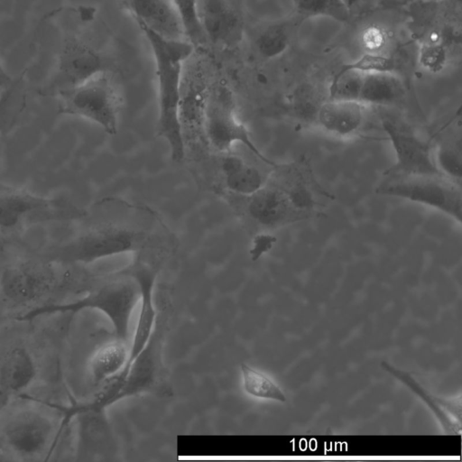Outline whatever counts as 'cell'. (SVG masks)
<instances>
[{"mask_svg": "<svg viewBox=\"0 0 462 462\" xmlns=\"http://www.w3.org/2000/svg\"><path fill=\"white\" fill-rule=\"evenodd\" d=\"M70 313V309H58L0 320V409L20 397L73 407L60 370Z\"/></svg>", "mask_w": 462, "mask_h": 462, "instance_id": "1", "label": "cell"}, {"mask_svg": "<svg viewBox=\"0 0 462 462\" xmlns=\"http://www.w3.org/2000/svg\"><path fill=\"white\" fill-rule=\"evenodd\" d=\"M88 266L64 263L42 251L0 260V320L67 309L87 293Z\"/></svg>", "mask_w": 462, "mask_h": 462, "instance_id": "2", "label": "cell"}, {"mask_svg": "<svg viewBox=\"0 0 462 462\" xmlns=\"http://www.w3.org/2000/svg\"><path fill=\"white\" fill-rule=\"evenodd\" d=\"M72 408L16 398L0 409V462H56Z\"/></svg>", "mask_w": 462, "mask_h": 462, "instance_id": "3", "label": "cell"}, {"mask_svg": "<svg viewBox=\"0 0 462 462\" xmlns=\"http://www.w3.org/2000/svg\"><path fill=\"white\" fill-rule=\"evenodd\" d=\"M137 24L149 42L155 61L158 132L168 143L171 159L180 162L185 155L180 119L183 69L195 47L186 39L168 38L142 23Z\"/></svg>", "mask_w": 462, "mask_h": 462, "instance_id": "4", "label": "cell"}, {"mask_svg": "<svg viewBox=\"0 0 462 462\" xmlns=\"http://www.w3.org/2000/svg\"><path fill=\"white\" fill-rule=\"evenodd\" d=\"M148 240L145 232L115 225H102L42 252L64 263L91 266L117 254L137 252Z\"/></svg>", "mask_w": 462, "mask_h": 462, "instance_id": "5", "label": "cell"}, {"mask_svg": "<svg viewBox=\"0 0 462 462\" xmlns=\"http://www.w3.org/2000/svg\"><path fill=\"white\" fill-rule=\"evenodd\" d=\"M140 298L139 284L128 271L108 276L93 274L85 296L67 309L97 310L109 320L114 337L128 342L131 317Z\"/></svg>", "mask_w": 462, "mask_h": 462, "instance_id": "6", "label": "cell"}, {"mask_svg": "<svg viewBox=\"0 0 462 462\" xmlns=\"http://www.w3.org/2000/svg\"><path fill=\"white\" fill-rule=\"evenodd\" d=\"M87 212L64 198H49L10 188H0V229L14 231L23 227L84 217Z\"/></svg>", "mask_w": 462, "mask_h": 462, "instance_id": "7", "label": "cell"}, {"mask_svg": "<svg viewBox=\"0 0 462 462\" xmlns=\"http://www.w3.org/2000/svg\"><path fill=\"white\" fill-rule=\"evenodd\" d=\"M202 108L206 135L214 149L226 152L234 144L241 143L265 164L277 165L258 149L246 126L237 119L235 98L226 85L217 83L208 88Z\"/></svg>", "mask_w": 462, "mask_h": 462, "instance_id": "8", "label": "cell"}, {"mask_svg": "<svg viewBox=\"0 0 462 462\" xmlns=\"http://www.w3.org/2000/svg\"><path fill=\"white\" fill-rule=\"evenodd\" d=\"M375 192L427 206L461 223V183L443 174L390 175L376 188Z\"/></svg>", "mask_w": 462, "mask_h": 462, "instance_id": "9", "label": "cell"}, {"mask_svg": "<svg viewBox=\"0 0 462 462\" xmlns=\"http://www.w3.org/2000/svg\"><path fill=\"white\" fill-rule=\"evenodd\" d=\"M56 97L59 98L60 114L87 119L97 125L106 134H116L119 99L106 73L62 91Z\"/></svg>", "mask_w": 462, "mask_h": 462, "instance_id": "10", "label": "cell"}, {"mask_svg": "<svg viewBox=\"0 0 462 462\" xmlns=\"http://www.w3.org/2000/svg\"><path fill=\"white\" fill-rule=\"evenodd\" d=\"M163 321L157 317L147 345L134 359L119 382L109 381L99 391V403L109 408L125 398L154 391L162 378Z\"/></svg>", "mask_w": 462, "mask_h": 462, "instance_id": "11", "label": "cell"}, {"mask_svg": "<svg viewBox=\"0 0 462 462\" xmlns=\"http://www.w3.org/2000/svg\"><path fill=\"white\" fill-rule=\"evenodd\" d=\"M107 69V60L101 52L79 39L69 38L60 52L55 73L42 93L57 96L106 73Z\"/></svg>", "mask_w": 462, "mask_h": 462, "instance_id": "12", "label": "cell"}, {"mask_svg": "<svg viewBox=\"0 0 462 462\" xmlns=\"http://www.w3.org/2000/svg\"><path fill=\"white\" fill-rule=\"evenodd\" d=\"M382 127L395 157L389 175L442 174L435 163L430 142L422 139L412 128L391 116L382 119Z\"/></svg>", "mask_w": 462, "mask_h": 462, "instance_id": "13", "label": "cell"}, {"mask_svg": "<svg viewBox=\"0 0 462 462\" xmlns=\"http://www.w3.org/2000/svg\"><path fill=\"white\" fill-rule=\"evenodd\" d=\"M274 169V182L285 194L292 208L307 219L315 214L320 198H331L314 178L306 162L277 164Z\"/></svg>", "mask_w": 462, "mask_h": 462, "instance_id": "14", "label": "cell"}, {"mask_svg": "<svg viewBox=\"0 0 462 462\" xmlns=\"http://www.w3.org/2000/svg\"><path fill=\"white\" fill-rule=\"evenodd\" d=\"M198 18L206 42L216 47L235 48L243 39L244 23L227 0H198Z\"/></svg>", "mask_w": 462, "mask_h": 462, "instance_id": "15", "label": "cell"}, {"mask_svg": "<svg viewBox=\"0 0 462 462\" xmlns=\"http://www.w3.org/2000/svg\"><path fill=\"white\" fill-rule=\"evenodd\" d=\"M127 271L135 278L140 287V311L134 327L133 340L129 346L127 363L123 371L112 379L116 382L122 379L131 363L147 345L153 333L158 317L153 298L157 271L143 262L135 263Z\"/></svg>", "mask_w": 462, "mask_h": 462, "instance_id": "16", "label": "cell"}, {"mask_svg": "<svg viewBox=\"0 0 462 462\" xmlns=\"http://www.w3.org/2000/svg\"><path fill=\"white\" fill-rule=\"evenodd\" d=\"M382 368L413 393L432 412L444 434L460 435L462 430L461 394L451 397L437 396L425 388L410 373L387 362Z\"/></svg>", "mask_w": 462, "mask_h": 462, "instance_id": "17", "label": "cell"}, {"mask_svg": "<svg viewBox=\"0 0 462 462\" xmlns=\"http://www.w3.org/2000/svg\"><path fill=\"white\" fill-rule=\"evenodd\" d=\"M248 198V215L263 227L276 228L304 220L284 192L273 181L269 183L267 180L263 188Z\"/></svg>", "mask_w": 462, "mask_h": 462, "instance_id": "18", "label": "cell"}, {"mask_svg": "<svg viewBox=\"0 0 462 462\" xmlns=\"http://www.w3.org/2000/svg\"><path fill=\"white\" fill-rule=\"evenodd\" d=\"M366 107L356 100L328 99L319 106L315 119L327 133L348 137L364 125Z\"/></svg>", "mask_w": 462, "mask_h": 462, "instance_id": "19", "label": "cell"}, {"mask_svg": "<svg viewBox=\"0 0 462 462\" xmlns=\"http://www.w3.org/2000/svg\"><path fill=\"white\" fill-rule=\"evenodd\" d=\"M136 23L172 39H185L180 18L171 0H122Z\"/></svg>", "mask_w": 462, "mask_h": 462, "instance_id": "20", "label": "cell"}, {"mask_svg": "<svg viewBox=\"0 0 462 462\" xmlns=\"http://www.w3.org/2000/svg\"><path fill=\"white\" fill-rule=\"evenodd\" d=\"M405 95L402 79L394 72H362L357 101L378 106L401 103Z\"/></svg>", "mask_w": 462, "mask_h": 462, "instance_id": "21", "label": "cell"}, {"mask_svg": "<svg viewBox=\"0 0 462 462\" xmlns=\"http://www.w3.org/2000/svg\"><path fill=\"white\" fill-rule=\"evenodd\" d=\"M220 168L227 189L239 195L249 197L263 188L267 181L260 170L237 155L223 156Z\"/></svg>", "mask_w": 462, "mask_h": 462, "instance_id": "22", "label": "cell"}, {"mask_svg": "<svg viewBox=\"0 0 462 462\" xmlns=\"http://www.w3.org/2000/svg\"><path fill=\"white\" fill-rule=\"evenodd\" d=\"M239 369L242 390L249 397L279 402L287 401L280 385L263 371L245 363H241Z\"/></svg>", "mask_w": 462, "mask_h": 462, "instance_id": "23", "label": "cell"}, {"mask_svg": "<svg viewBox=\"0 0 462 462\" xmlns=\"http://www.w3.org/2000/svg\"><path fill=\"white\" fill-rule=\"evenodd\" d=\"M21 79L14 80L0 95V134L14 126L25 107V96L20 89Z\"/></svg>", "mask_w": 462, "mask_h": 462, "instance_id": "24", "label": "cell"}, {"mask_svg": "<svg viewBox=\"0 0 462 462\" xmlns=\"http://www.w3.org/2000/svg\"><path fill=\"white\" fill-rule=\"evenodd\" d=\"M290 42V34L284 23H273L265 27L256 37L257 52L265 59H273L283 53Z\"/></svg>", "mask_w": 462, "mask_h": 462, "instance_id": "25", "label": "cell"}, {"mask_svg": "<svg viewBox=\"0 0 462 462\" xmlns=\"http://www.w3.org/2000/svg\"><path fill=\"white\" fill-rule=\"evenodd\" d=\"M296 9L305 17L324 16L340 23L352 17L343 0H296Z\"/></svg>", "mask_w": 462, "mask_h": 462, "instance_id": "26", "label": "cell"}, {"mask_svg": "<svg viewBox=\"0 0 462 462\" xmlns=\"http://www.w3.org/2000/svg\"><path fill=\"white\" fill-rule=\"evenodd\" d=\"M180 18L185 39L194 47L205 44L206 39L198 18V0H171Z\"/></svg>", "mask_w": 462, "mask_h": 462, "instance_id": "27", "label": "cell"}, {"mask_svg": "<svg viewBox=\"0 0 462 462\" xmlns=\"http://www.w3.org/2000/svg\"><path fill=\"white\" fill-rule=\"evenodd\" d=\"M434 161L439 171L450 180L461 183L462 176V160L460 152V143L441 144L435 155Z\"/></svg>", "mask_w": 462, "mask_h": 462, "instance_id": "28", "label": "cell"}, {"mask_svg": "<svg viewBox=\"0 0 462 462\" xmlns=\"http://www.w3.org/2000/svg\"><path fill=\"white\" fill-rule=\"evenodd\" d=\"M395 61L388 57L377 53H365L352 62L342 65L341 70H356L359 72H393Z\"/></svg>", "mask_w": 462, "mask_h": 462, "instance_id": "29", "label": "cell"}, {"mask_svg": "<svg viewBox=\"0 0 462 462\" xmlns=\"http://www.w3.org/2000/svg\"><path fill=\"white\" fill-rule=\"evenodd\" d=\"M448 60V51L440 42H425L419 51V63L431 72L440 71Z\"/></svg>", "mask_w": 462, "mask_h": 462, "instance_id": "30", "label": "cell"}, {"mask_svg": "<svg viewBox=\"0 0 462 462\" xmlns=\"http://www.w3.org/2000/svg\"><path fill=\"white\" fill-rule=\"evenodd\" d=\"M274 242L275 238L267 234L255 236L250 250L252 260L255 261L267 253L273 247Z\"/></svg>", "mask_w": 462, "mask_h": 462, "instance_id": "31", "label": "cell"}, {"mask_svg": "<svg viewBox=\"0 0 462 462\" xmlns=\"http://www.w3.org/2000/svg\"><path fill=\"white\" fill-rule=\"evenodd\" d=\"M347 6L351 16L363 14L371 10L377 0H343Z\"/></svg>", "mask_w": 462, "mask_h": 462, "instance_id": "32", "label": "cell"}, {"mask_svg": "<svg viewBox=\"0 0 462 462\" xmlns=\"http://www.w3.org/2000/svg\"><path fill=\"white\" fill-rule=\"evenodd\" d=\"M14 79L7 73L0 60V88H5L13 83Z\"/></svg>", "mask_w": 462, "mask_h": 462, "instance_id": "33", "label": "cell"}]
</instances>
